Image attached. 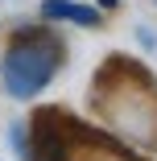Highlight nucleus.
Segmentation results:
<instances>
[{
	"mask_svg": "<svg viewBox=\"0 0 157 161\" xmlns=\"http://www.w3.org/2000/svg\"><path fill=\"white\" fill-rule=\"evenodd\" d=\"M62 62V46L54 37H29V42H17L8 54H4V87L17 95V99H29L37 95L54 70Z\"/></svg>",
	"mask_w": 157,
	"mask_h": 161,
	"instance_id": "f257e3e1",
	"label": "nucleus"
},
{
	"mask_svg": "<svg viewBox=\"0 0 157 161\" xmlns=\"http://www.w3.org/2000/svg\"><path fill=\"white\" fill-rule=\"evenodd\" d=\"M33 161H66L62 157V141L50 132V124H37V141H33Z\"/></svg>",
	"mask_w": 157,
	"mask_h": 161,
	"instance_id": "7ed1b4c3",
	"label": "nucleus"
},
{
	"mask_svg": "<svg viewBox=\"0 0 157 161\" xmlns=\"http://www.w3.org/2000/svg\"><path fill=\"white\" fill-rule=\"evenodd\" d=\"M46 21H75V25H99V8L91 4H75V0H46L42 4Z\"/></svg>",
	"mask_w": 157,
	"mask_h": 161,
	"instance_id": "f03ea898",
	"label": "nucleus"
},
{
	"mask_svg": "<svg viewBox=\"0 0 157 161\" xmlns=\"http://www.w3.org/2000/svg\"><path fill=\"white\" fill-rule=\"evenodd\" d=\"M95 4H99V8H116V4H120V0H95Z\"/></svg>",
	"mask_w": 157,
	"mask_h": 161,
	"instance_id": "20e7f679",
	"label": "nucleus"
}]
</instances>
